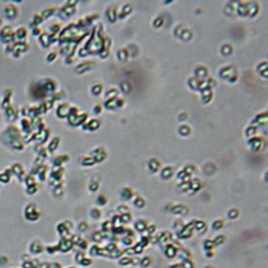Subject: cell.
I'll use <instances>...</instances> for the list:
<instances>
[{
    "label": "cell",
    "instance_id": "cell-1",
    "mask_svg": "<svg viewBox=\"0 0 268 268\" xmlns=\"http://www.w3.org/2000/svg\"><path fill=\"white\" fill-rule=\"evenodd\" d=\"M93 159L95 162H101L104 160V158L106 157V151L103 147H99L95 150H93Z\"/></svg>",
    "mask_w": 268,
    "mask_h": 268
},
{
    "label": "cell",
    "instance_id": "cell-2",
    "mask_svg": "<svg viewBox=\"0 0 268 268\" xmlns=\"http://www.w3.org/2000/svg\"><path fill=\"white\" fill-rule=\"evenodd\" d=\"M178 256H179V259H181L184 263H186V262H189V261H192V256H193V254H192V252L190 251V249H182V250H180L179 253H177Z\"/></svg>",
    "mask_w": 268,
    "mask_h": 268
},
{
    "label": "cell",
    "instance_id": "cell-3",
    "mask_svg": "<svg viewBox=\"0 0 268 268\" xmlns=\"http://www.w3.org/2000/svg\"><path fill=\"white\" fill-rule=\"evenodd\" d=\"M133 190H132L130 187H125V188L121 189L120 191V198L121 200H125V201H129L133 198Z\"/></svg>",
    "mask_w": 268,
    "mask_h": 268
},
{
    "label": "cell",
    "instance_id": "cell-4",
    "mask_svg": "<svg viewBox=\"0 0 268 268\" xmlns=\"http://www.w3.org/2000/svg\"><path fill=\"white\" fill-rule=\"evenodd\" d=\"M148 222L146 220H143V219H139V220L136 221V222L134 223V227H135V229H136L137 232L139 233H143V232H146V228L148 227Z\"/></svg>",
    "mask_w": 268,
    "mask_h": 268
},
{
    "label": "cell",
    "instance_id": "cell-5",
    "mask_svg": "<svg viewBox=\"0 0 268 268\" xmlns=\"http://www.w3.org/2000/svg\"><path fill=\"white\" fill-rule=\"evenodd\" d=\"M262 141L263 139H261V137H254V139H250L249 141V146H250V148L252 150H255V151H257V150H259L262 148Z\"/></svg>",
    "mask_w": 268,
    "mask_h": 268
},
{
    "label": "cell",
    "instance_id": "cell-6",
    "mask_svg": "<svg viewBox=\"0 0 268 268\" xmlns=\"http://www.w3.org/2000/svg\"><path fill=\"white\" fill-rule=\"evenodd\" d=\"M170 212L174 215H186L188 212V207H186L184 205H175L173 208L170 209Z\"/></svg>",
    "mask_w": 268,
    "mask_h": 268
},
{
    "label": "cell",
    "instance_id": "cell-7",
    "mask_svg": "<svg viewBox=\"0 0 268 268\" xmlns=\"http://www.w3.org/2000/svg\"><path fill=\"white\" fill-rule=\"evenodd\" d=\"M178 253V249L175 248L173 245H167L165 247V250H164V255L167 257H174L175 255H177Z\"/></svg>",
    "mask_w": 268,
    "mask_h": 268
},
{
    "label": "cell",
    "instance_id": "cell-8",
    "mask_svg": "<svg viewBox=\"0 0 268 268\" xmlns=\"http://www.w3.org/2000/svg\"><path fill=\"white\" fill-rule=\"evenodd\" d=\"M89 214H90V218L92 219V220H95V221L100 220L101 217H102V211H101L99 208H95V207L90 209Z\"/></svg>",
    "mask_w": 268,
    "mask_h": 268
},
{
    "label": "cell",
    "instance_id": "cell-9",
    "mask_svg": "<svg viewBox=\"0 0 268 268\" xmlns=\"http://www.w3.org/2000/svg\"><path fill=\"white\" fill-rule=\"evenodd\" d=\"M160 165H161V163L157 159H150L149 162H148V167L151 172H157L160 168Z\"/></svg>",
    "mask_w": 268,
    "mask_h": 268
},
{
    "label": "cell",
    "instance_id": "cell-10",
    "mask_svg": "<svg viewBox=\"0 0 268 268\" xmlns=\"http://www.w3.org/2000/svg\"><path fill=\"white\" fill-rule=\"evenodd\" d=\"M133 205H134V206H135V207H136V208L142 209V208H144V207H145V205H146V201L144 200V198H142V196L137 195V196H135V198H134V200H133Z\"/></svg>",
    "mask_w": 268,
    "mask_h": 268
},
{
    "label": "cell",
    "instance_id": "cell-11",
    "mask_svg": "<svg viewBox=\"0 0 268 268\" xmlns=\"http://www.w3.org/2000/svg\"><path fill=\"white\" fill-rule=\"evenodd\" d=\"M107 14V18H108V21H111L112 23H114V22L116 21V18H117V12H116V9H115V7H111L108 10H107L106 12Z\"/></svg>",
    "mask_w": 268,
    "mask_h": 268
},
{
    "label": "cell",
    "instance_id": "cell-12",
    "mask_svg": "<svg viewBox=\"0 0 268 268\" xmlns=\"http://www.w3.org/2000/svg\"><path fill=\"white\" fill-rule=\"evenodd\" d=\"M195 74H196V78H205L208 75V71L205 67H198L195 70Z\"/></svg>",
    "mask_w": 268,
    "mask_h": 268
},
{
    "label": "cell",
    "instance_id": "cell-13",
    "mask_svg": "<svg viewBox=\"0 0 268 268\" xmlns=\"http://www.w3.org/2000/svg\"><path fill=\"white\" fill-rule=\"evenodd\" d=\"M152 263V259L150 256H148V255H146V256L142 257L141 259H139V266L143 268H148L150 265H151Z\"/></svg>",
    "mask_w": 268,
    "mask_h": 268
},
{
    "label": "cell",
    "instance_id": "cell-14",
    "mask_svg": "<svg viewBox=\"0 0 268 268\" xmlns=\"http://www.w3.org/2000/svg\"><path fill=\"white\" fill-rule=\"evenodd\" d=\"M173 172H174V168L172 167V166H166V167L161 172L162 178H164V179H167V178H170V176L173 175Z\"/></svg>",
    "mask_w": 268,
    "mask_h": 268
},
{
    "label": "cell",
    "instance_id": "cell-15",
    "mask_svg": "<svg viewBox=\"0 0 268 268\" xmlns=\"http://www.w3.org/2000/svg\"><path fill=\"white\" fill-rule=\"evenodd\" d=\"M226 216H227V218L231 219V220H236V219L239 217V210L237 208L229 209L228 211H227Z\"/></svg>",
    "mask_w": 268,
    "mask_h": 268
},
{
    "label": "cell",
    "instance_id": "cell-16",
    "mask_svg": "<svg viewBox=\"0 0 268 268\" xmlns=\"http://www.w3.org/2000/svg\"><path fill=\"white\" fill-rule=\"evenodd\" d=\"M223 226H224V221L222 219H217L211 223V228L215 231H220Z\"/></svg>",
    "mask_w": 268,
    "mask_h": 268
},
{
    "label": "cell",
    "instance_id": "cell-17",
    "mask_svg": "<svg viewBox=\"0 0 268 268\" xmlns=\"http://www.w3.org/2000/svg\"><path fill=\"white\" fill-rule=\"evenodd\" d=\"M215 245L214 242H212V239H206V240H204V242H203V248H204V250L205 252L206 251H211L212 249H214Z\"/></svg>",
    "mask_w": 268,
    "mask_h": 268
},
{
    "label": "cell",
    "instance_id": "cell-18",
    "mask_svg": "<svg viewBox=\"0 0 268 268\" xmlns=\"http://www.w3.org/2000/svg\"><path fill=\"white\" fill-rule=\"evenodd\" d=\"M131 259H132V257H130V256H121V257H119L118 264L120 266H122V267H125V266L131 265Z\"/></svg>",
    "mask_w": 268,
    "mask_h": 268
},
{
    "label": "cell",
    "instance_id": "cell-19",
    "mask_svg": "<svg viewBox=\"0 0 268 268\" xmlns=\"http://www.w3.org/2000/svg\"><path fill=\"white\" fill-rule=\"evenodd\" d=\"M99 125H100V121L97 120V119H93L92 121H90V122L88 123V125H86V128H85V130H87V128H89L88 131H92V130H97L99 128Z\"/></svg>",
    "mask_w": 268,
    "mask_h": 268
},
{
    "label": "cell",
    "instance_id": "cell-20",
    "mask_svg": "<svg viewBox=\"0 0 268 268\" xmlns=\"http://www.w3.org/2000/svg\"><path fill=\"white\" fill-rule=\"evenodd\" d=\"M107 202H108V200H107V198L104 195V194H100V195H98V198H97V200H95V203H97L99 206H106Z\"/></svg>",
    "mask_w": 268,
    "mask_h": 268
},
{
    "label": "cell",
    "instance_id": "cell-21",
    "mask_svg": "<svg viewBox=\"0 0 268 268\" xmlns=\"http://www.w3.org/2000/svg\"><path fill=\"white\" fill-rule=\"evenodd\" d=\"M93 64H91V62H88V61H86L85 62V64H80V66L77 67V69H76V72L77 73H82L83 72V70L84 71H86V70H90L91 69V66H92Z\"/></svg>",
    "mask_w": 268,
    "mask_h": 268
},
{
    "label": "cell",
    "instance_id": "cell-22",
    "mask_svg": "<svg viewBox=\"0 0 268 268\" xmlns=\"http://www.w3.org/2000/svg\"><path fill=\"white\" fill-rule=\"evenodd\" d=\"M225 240H226V237L224 235H218V236H216L212 239V242H214L215 246H220L222 243H224Z\"/></svg>",
    "mask_w": 268,
    "mask_h": 268
},
{
    "label": "cell",
    "instance_id": "cell-23",
    "mask_svg": "<svg viewBox=\"0 0 268 268\" xmlns=\"http://www.w3.org/2000/svg\"><path fill=\"white\" fill-rule=\"evenodd\" d=\"M231 70H233V67H224V68L220 71V75L223 78H226L227 76L231 77V76H232V75H231Z\"/></svg>",
    "mask_w": 268,
    "mask_h": 268
},
{
    "label": "cell",
    "instance_id": "cell-24",
    "mask_svg": "<svg viewBox=\"0 0 268 268\" xmlns=\"http://www.w3.org/2000/svg\"><path fill=\"white\" fill-rule=\"evenodd\" d=\"M194 228H195L198 232H202L203 229L205 231V228H206V222H205V221H195V223H194Z\"/></svg>",
    "mask_w": 268,
    "mask_h": 268
},
{
    "label": "cell",
    "instance_id": "cell-25",
    "mask_svg": "<svg viewBox=\"0 0 268 268\" xmlns=\"http://www.w3.org/2000/svg\"><path fill=\"white\" fill-rule=\"evenodd\" d=\"M88 227H89L88 223L85 222V221H82V222L78 223V225H77V231H78V232H80V233H85V232H86V231H88Z\"/></svg>",
    "mask_w": 268,
    "mask_h": 268
},
{
    "label": "cell",
    "instance_id": "cell-26",
    "mask_svg": "<svg viewBox=\"0 0 268 268\" xmlns=\"http://www.w3.org/2000/svg\"><path fill=\"white\" fill-rule=\"evenodd\" d=\"M99 184H100L99 180H94V178H93V179L91 180L90 184H89V191H91V192H95V191L99 189Z\"/></svg>",
    "mask_w": 268,
    "mask_h": 268
},
{
    "label": "cell",
    "instance_id": "cell-27",
    "mask_svg": "<svg viewBox=\"0 0 268 268\" xmlns=\"http://www.w3.org/2000/svg\"><path fill=\"white\" fill-rule=\"evenodd\" d=\"M117 57H119V59H120L121 61H125L128 58V50H125V48L119 50L118 52H117Z\"/></svg>",
    "mask_w": 268,
    "mask_h": 268
},
{
    "label": "cell",
    "instance_id": "cell-28",
    "mask_svg": "<svg viewBox=\"0 0 268 268\" xmlns=\"http://www.w3.org/2000/svg\"><path fill=\"white\" fill-rule=\"evenodd\" d=\"M193 36V33H192V31H190V30H184V32H182V34L180 36V38H181L182 40H184V41H189V40L191 39Z\"/></svg>",
    "mask_w": 268,
    "mask_h": 268
},
{
    "label": "cell",
    "instance_id": "cell-29",
    "mask_svg": "<svg viewBox=\"0 0 268 268\" xmlns=\"http://www.w3.org/2000/svg\"><path fill=\"white\" fill-rule=\"evenodd\" d=\"M120 88L123 92L128 93V92H130V90H131V85H130V83H128V82H122L120 85Z\"/></svg>",
    "mask_w": 268,
    "mask_h": 268
},
{
    "label": "cell",
    "instance_id": "cell-30",
    "mask_svg": "<svg viewBox=\"0 0 268 268\" xmlns=\"http://www.w3.org/2000/svg\"><path fill=\"white\" fill-rule=\"evenodd\" d=\"M91 91H92L93 94H95V95L100 94L101 91H102V85H101V84H95L94 86L91 88Z\"/></svg>",
    "mask_w": 268,
    "mask_h": 268
},
{
    "label": "cell",
    "instance_id": "cell-31",
    "mask_svg": "<svg viewBox=\"0 0 268 268\" xmlns=\"http://www.w3.org/2000/svg\"><path fill=\"white\" fill-rule=\"evenodd\" d=\"M120 220H121V223H125V222H130V221L132 220V216L130 212H128V214H125V215H121L120 216Z\"/></svg>",
    "mask_w": 268,
    "mask_h": 268
},
{
    "label": "cell",
    "instance_id": "cell-32",
    "mask_svg": "<svg viewBox=\"0 0 268 268\" xmlns=\"http://www.w3.org/2000/svg\"><path fill=\"white\" fill-rule=\"evenodd\" d=\"M117 211L120 215H125L129 212V208H128L127 205H119L118 208H117Z\"/></svg>",
    "mask_w": 268,
    "mask_h": 268
},
{
    "label": "cell",
    "instance_id": "cell-33",
    "mask_svg": "<svg viewBox=\"0 0 268 268\" xmlns=\"http://www.w3.org/2000/svg\"><path fill=\"white\" fill-rule=\"evenodd\" d=\"M121 242H122L125 246H131L132 243H133V238H132V236L123 237V238L121 239Z\"/></svg>",
    "mask_w": 268,
    "mask_h": 268
},
{
    "label": "cell",
    "instance_id": "cell-34",
    "mask_svg": "<svg viewBox=\"0 0 268 268\" xmlns=\"http://www.w3.org/2000/svg\"><path fill=\"white\" fill-rule=\"evenodd\" d=\"M179 133L181 135H187V134L190 133V127L189 125H181L179 128Z\"/></svg>",
    "mask_w": 268,
    "mask_h": 268
},
{
    "label": "cell",
    "instance_id": "cell-35",
    "mask_svg": "<svg viewBox=\"0 0 268 268\" xmlns=\"http://www.w3.org/2000/svg\"><path fill=\"white\" fill-rule=\"evenodd\" d=\"M266 118H267V115H266V113H265V115H264V114H259V115H257V116H256V119H255L253 122L263 123L264 121H266Z\"/></svg>",
    "mask_w": 268,
    "mask_h": 268
},
{
    "label": "cell",
    "instance_id": "cell-36",
    "mask_svg": "<svg viewBox=\"0 0 268 268\" xmlns=\"http://www.w3.org/2000/svg\"><path fill=\"white\" fill-rule=\"evenodd\" d=\"M92 239L95 241V242H100V241L103 240V236L101 234V232H95L94 234L92 235Z\"/></svg>",
    "mask_w": 268,
    "mask_h": 268
},
{
    "label": "cell",
    "instance_id": "cell-37",
    "mask_svg": "<svg viewBox=\"0 0 268 268\" xmlns=\"http://www.w3.org/2000/svg\"><path fill=\"white\" fill-rule=\"evenodd\" d=\"M76 245L78 246V247L82 249V250H86L87 248H88V243H87L86 240H83V239H80V240L77 241V243Z\"/></svg>",
    "mask_w": 268,
    "mask_h": 268
},
{
    "label": "cell",
    "instance_id": "cell-38",
    "mask_svg": "<svg viewBox=\"0 0 268 268\" xmlns=\"http://www.w3.org/2000/svg\"><path fill=\"white\" fill-rule=\"evenodd\" d=\"M84 259H85V254H84V252H77V253H76V255H75V262H76V263H77L78 265H80V263H81V262H82Z\"/></svg>",
    "mask_w": 268,
    "mask_h": 268
},
{
    "label": "cell",
    "instance_id": "cell-39",
    "mask_svg": "<svg viewBox=\"0 0 268 268\" xmlns=\"http://www.w3.org/2000/svg\"><path fill=\"white\" fill-rule=\"evenodd\" d=\"M255 132H256V127H249L247 131H246V134H247L248 137H251L253 136V134H254Z\"/></svg>",
    "mask_w": 268,
    "mask_h": 268
},
{
    "label": "cell",
    "instance_id": "cell-40",
    "mask_svg": "<svg viewBox=\"0 0 268 268\" xmlns=\"http://www.w3.org/2000/svg\"><path fill=\"white\" fill-rule=\"evenodd\" d=\"M94 159H93V158H85L84 160H83V165H87V166H89V165H92V164H94Z\"/></svg>",
    "mask_w": 268,
    "mask_h": 268
},
{
    "label": "cell",
    "instance_id": "cell-41",
    "mask_svg": "<svg viewBox=\"0 0 268 268\" xmlns=\"http://www.w3.org/2000/svg\"><path fill=\"white\" fill-rule=\"evenodd\" d=\"M232 46L231 45H224L222 47V50H221V52H222V54L223 55H228V54H231V53H232Z\"/></svg>",
    "mask_w": 268,
    "mask_h": 268
},
{
    "label": "cell",
    "instance_id": "cell-42",
    "mask_svg": "<svg viewBox=\"0 0 268 268\" xmlns=\"http://www.w3.org/2000/svg\"><path fill=\"white\" fill-rule=\"evenodd\" d=\"M133 250H134V253H135V254H139V253H142V251L144 250V247L139 242L135 247L133 248Z\"/></svg>",
    "mask_w": 268,
    "mask_h": 268
},
{
    "label": "cell",
    "instance_id": "cell-43",
    "mask_svg": "<svg viewBox=\"0 0 268 268\" xmlns=\"http://www.w3.org/2000/svg\"><path fill=\"white\" fill-rule=\"evenodd\" d=\"M162 24H163V17H157L155 19V22H153V26H155L156 28L161 27Z\"/></svg>",
    "mask_w": 268,
    "mask_h": 268
},
{
    "label": "cell",
    "instance_id": "cell-44",
    "mask_svg": "<svg viewBox=\"0 0 268 268\" xmlns=\"http://www.w3.org/2000/svg\"><path fill=\"white\" fill-rule=\"evenodd\" d=\"M90 264H92V261H91L90 259H88V257H85V259L80 263V265L81 266H84V267H88Z\"/></svg>",
    "mask_w": 268,
    "mask_h": 268
},
{
    "label": "cell",
    "instance_id": "cell-45",
    "mask_svg": "<svg viewBox=\"0 0 268 268\" xmlns=\"http://www.w3.org/2000/svg\"><path fill=\"white\" fill-rule=\"evenodd\" d=\"M156 229H157L156 225H148V227L146 228V233H148V235H151L156 232Z\"/></svg>",
    "mask_w": 268,
    "mask_h": 268
},
{
    "label": "cell",
    "instance_id": "cell-46",
    "mask_svg": "<svg viewBox=\"0 0 268 268\" xmlns=\"http://www.w3.org/2000/svg\"><path fill=\"white\" fill-rule=\"evenodd\" d=\"M205 256H206L208 259H212V257L215 256V252L212 250L211 251H206V252H205Z\"/></svg>",
    "mask_w": 268,
    "mask_h": 268
},
{
    "label": "cell",
    "instance_id": "cell-47",
    "mask_svg": "<svg viewBox=\"0 0 268 268\" xmlns=\"http://www.w3.org/2000/svg\"><path fill=\"white\" fill-rule=\"evenodd\" d=\"M139 257H132V259H131V265H135V264H136V265H139Z\"/></svg>",
    "mask_w": 268,
    "mask_h": 268
},
{
    "label": "cell",
    "instance_id": "cell-48",
    "mask_svg": "<svg viewBox=\"0 0 268 268\" xmlns=\"http://www.w3.org/2000/svg\"><path fill=\"white\" fill-rule=\"evenodd\" d=\"M262 69H267V62H265V64H264V62H262V64L261 66H259V68H257V71H259V72H261V70Z\"/></svg>",
    "mask_w": 268,
    "mask_h": 268
},
{
    "label": "cell",
    "instance_id": "cell-49",
    "mask_svg": "<svg viewBox=\"0 0 268 268\" xmlns=\"http://www.w3.org/2000/svg\"><path fill=\"white\" fill-rule=\"evenodd\" d=\"M101 112H102V107H101V105H97V106L94 107V113L100 114Z\"/></svg>",
    "mask_w": 268,
    "mask_h": 268
},
{
    "label": "cell",
    "instance_id": "cell-50",
    "mask_svg": "<svg viewBox=\"0 0 268 268\" xmlns=\"http://www.w3.org/2000/svg\"><path fill=\"white\" fill-rule=\"evenodd\" d=\"M170 268H184V264H174L170 266Z\"/></svg>",
    "mask_w": 268,
    "mask_h": 268
},
{
    "label": "cell",
    "instance_id": "cell-51",
    "mask_svg": "<svg viewBox=\"0 0 268 268\" xmlns=\"http://www.w3.org/2000/svg\"><path fill=\"white\" fill-rule=\"evenodd\" d=\"M204 268H215V266H211V265H207V266H205Z\"/></svg>",
    "mask_w": 268,
    "mask_h": 268
}]
</instances>
